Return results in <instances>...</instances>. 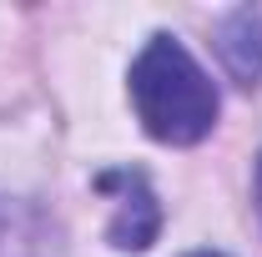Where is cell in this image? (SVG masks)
Segmentation results:
<instances>
[{"label":"cell","mask_w":262,"mask_h":257,"mask_svg":"<svg viewBox=\"0 0 262 257\" xmlns=\"http://www.w3.org/2000/svg\"><path fill=\"white\" fill-rule=\"evenodd\" d=\"M217 51L227 71L242 81V86H257L262 81V10H237L222 20V35H217Z\"/></svg>","instance_id":"cell-3"},{"label":"cell","mask_w":262,"mask_h":257,"mask_svg":"<svg viewBox=\"0 0 262 257\" xmlns=\"http://www.w3.org/2000/svg\"><path fill=\"white\" fill-rule=\"evenodd\" d=\"M187 257H222V252H187Z\"/></svg>","instance_id":"cell-5"},{"label":"cell","mask_w":262,"mask_h":257,"mask_svg":"<svg viewBox=\"0 0 262 257\" xmlns=\"http://www.w3.org/2000/svg\"><path fill=\"white\" fill-rule=\"evenodd\" d=\"M257 212H262V161H257Z\"/></svg>","instance_id":"cell-4"},{"label":"cell","mask_w":262,"mask_h":257,"mask_svg":"<svg viewBox=\"0 0 262 257\" xmlns=\"http://www.w3.org/2000/svg\"><path fill=\"white\" fill-rule=\"evenodd\" d=\"M131 106L146 136L166 146H192L217 126V86L177 35H151L131 61Z\"/></svg>","instance_id":"cell-1"},{"label":"cell","mask_w":262,"mask_h":257,"mask_svg":"<svg viewBox=\"0 0 262 257\" xmlns=\"http://www.w3.org/2000/svg\"><path fill=\"white\" fill-rule=\"evenodd\" d=\"M106 182L121 187L116 217H111V247H121V252H146L151 237H157V227H162V207H157V197L146 187V177L116 172V177H106Z\"/></svg>","instance_id":"cell-2"}]
</instances>
